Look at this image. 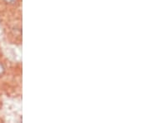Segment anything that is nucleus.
Wrapping results in <instances>:
<instances>
[{
	"label": "nucleus",
	"instance_id": "obj_1",
	"mask_svg": "<svg viewBox=\"0 0 150 123\" xmlns=\"http://www.w3.org/2000/svg\"><path fill=\"white\" fill-rule=\"evenodd\" d=\"M5 72V67L2 63H0V77L3 76Z\"/></svg>",
	"mask_w": 150,
	"mask_h": 123
},
{
	"label": "nucleus",
	"instance_id": "obj_2",
	"mask_svg": "<svg viewBox=\"0 0 150 123\" xmlns=\"http://www.w3.org/2000/svg\"><path fill=\"white\" fill-rule=\"evenodd\" d=\"M6 4H13L14 3H16L17 0H4Z\"/></svg>",
	"mask_w": 150,
	"mask_h": 123
}]
</instances>
